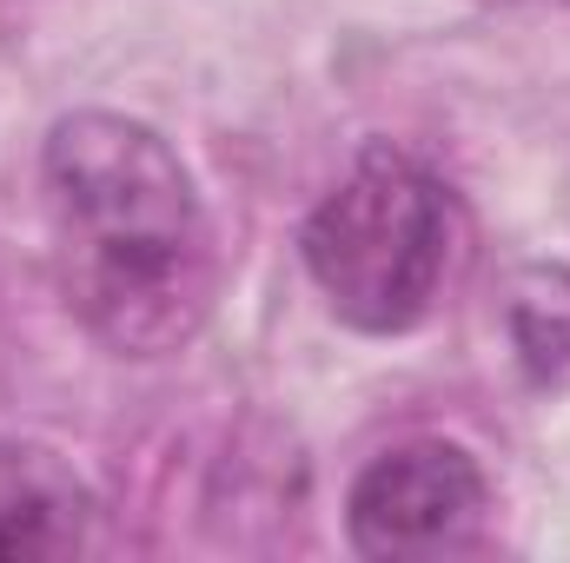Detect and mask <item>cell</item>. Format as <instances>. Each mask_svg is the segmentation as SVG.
Masks as SVG:
<instances>
[{"label": "cell", "instance_id": "obj_4", "mask_svg": "<svg viewBox=\"0 0 570 563\" xmlns=\"http://www.w3.org/2000/svg\"><path fill=\"white\" fill-rule=\"evenodd\" d=\"M100 504L67 457L27 437H0V563H53L94 544Z\"/></svg>", "mask_w": 570, "mask_h": 563}, {"label": "cell", "instance_id": "obj_3", "mask_svg": "<svg viewBox=\"0 0 570 563\" xmlns=\"http://www.w3.org/2000/svg\"><path fill=\"white\" fill-rule=\"evenodd\" d=\"M491 484L478 457L451 437H412L379 451L345 497V531L358 557H458L484 537Z\"/></svg>", "mask_w": 570, "mask_h": 563}, {"label": "cell", "instance_id": "obj_2", "mask_svg": "<svg viewBox=\"0 0 570 563\" xmlns=\"http://www.w3.org/2000/svg\"><path fill=\"white\" fill-rule=\"evenodd\" d=\"M458 246H464V213L451 186L392 146H365L358 166L312 206L298 233V259L318 298L352 332L372 338L425 325L458 266Z\"/></svg>", "mask_w": 570, "mask_h": 563}, {"label": "cell", "instance_id": "obj_1", "mask_svg": "<svg viewBox=\"0 0 570 563\" xmlns=\"http://www.w3.org/2000/svg\"><path fill=\"white\" fill-rule=\"evenodd\" d=\"M40 186L73 318L120 358L193 345L219 298V246L186 159L127 113H67Z\"/></svg>", "mask_w": 570, "mask_h": 563}, {"label": "cell", "instance_id": "obj_6", "mask_svg": "<svg viewBox=\"0 0 570 563\" xmlns=\"http://www.w3.org/2000/svg\"><path fill=\"white\" fill-rule=\"evenodd\" d=\"M504 7H570V0H504Z\"/></svg>", "mask_w": 570, "mask_h": 563}, {"label": "cell", "instance_id": "obj_5", "mask_svg": "<svg viewBox=\"0 0 570 563\" xmlns=\"http://www.w3.org/2000/svg\"><path fill=\"white\" fill-rule=\"evenodd\" d=\"M518 365L538 385L570 378V266H524L511 279V305H504Z\"/></svg>", "mask_w": 570, "mask_h": 563}]
</instances>
